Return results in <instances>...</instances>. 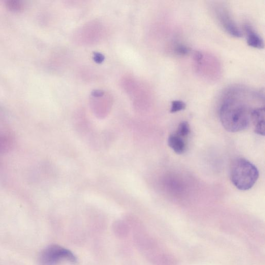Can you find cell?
<instances>
[{
	"instance_id": "6da1fadb",
	"label": "cell",
	"mask_w": 265,
	"mask_h": 265,
	"mask_svg": "<svg viewBox=\"0 0 265 265\" xmlns=\"http://www.w3.org/2000/svg\"><path fill=\"white\" fill-rule=\"evenodd\" d=\"M251 113L245 103L230 96L225 99L220 107V118L227 131L236 133L248 128Z\"/></svg>"
},
{
	"instance_id": "7a4b0ae2",
	"label": "cell",
	"mask_w": 265,
	"mask_h": 265,
	"mask_svg": "<svg viewBox=\"0 0 265 265\" xmlns=\"http://www.w3.org/2000/svg\"><path fill=\"white\" fill-rule=\"evenodd\" d=\"M230 179L238 190L247 191L251 189L259 177L257 168L248 160L239 158L231 164Z\"/></svg>"
},
{
	"instance_id": "3957f363",
	"label": "cell",
	"mask_w": 265,
	"mask_h": 265,
	"mask_svg": "<svg viewBox=\"0 0 265 265\" xmlns=\"http://www.w3.org/2000/svg\"><path fill=\"white\" fill-rule=\"evenodd\" d=\"M39 260L41 265H58L63 261L75 263L77 258L70 250L57 245H52L42 251Z\"/></svg>"
},
{
	"instance_id": "277c9868",
	"label": "cell",
	"mask_w": 265,
	"mask_h": 265,
	"mask_svg": "<svg viewBox=\"0 0 265 265\" xmlns=\"http://www.w3.org/2000/svg\"><path fill=\"white\" fill-rule=\"evenodd\" d=\"M216 16L223 29L230 35L236 37H241L243 33L237 27L230 13L224 8H218L216 10Z\"/></svg>"
},
{
	"instance_id": "5b68a950",
	"label": "cell",
	"mask_w": 265,
	"mask_h": 265,
	"mask_svg": "<svg viewBox=\"0 0 265 265\" xmlns=\"http://www.w3.org/2000/svg\"><path fill=\"white\" fill-rule=\"evenodd\" d=\"M251 120L254 126V132L260 135H264V109L258 108L252 110Z\"/></svg>"
},
{
	"instance_id": "8992f818",
	"label": "cell",
	"mask_w": 265,
	"mask_h": 265,
	"mask_svg": "<svg viewBox=\"0 0 265 265\" xmlns=\"http://www.w3.org/2000/svg\"><path fill=\"white\" fill-rule=\"evenodd\" d=\"M168 146L177 154L182 155L186 150V139L175 133L170 135L168 139Z\"/></svg>"
},
{
	"instance_id": "52a82bcc",
	"label": "cell",
	"mask_w": 265,
	"mask_h": 265,
	"mask_svg": "<svg viewBox=\"0 0 265 265\" xmlns=\"http://www.w3.org/2000/svg\"><path fill=\"white\" fill-rule=\"evenodd\" d=\"M244 29L247 35L248 45L253 48L262 49L264 47V42L262 39L248 24H246L244 25Z\"/></svg>"
},
{
	"instance_id": "ba28073f",
	"label": "cell",
	"mask_w": 265,
	"mask_h": 265,
	"mask_svg": "<svg viewBox=\"0 0 265 265\" xmlns=\"http://www.w3.org/2000/svg\"><path fill=\"white\" fill-rule=\"evenodd\" d=\"M175 133L184 138L187 139L191 133V129L188 123L181 122Z\"/></svg>"
},
{
	"instance_id": "9c48e42d",
	"label": "cell",
	"mask_w": 265,
	"mask_h": 265,
	"mask_svg": "<svg viewBox=\"0 0 265 265\" xmlns=\"http://www.w3.org/2000/svg\"><path fill=\"white\" fill-rule=\"evenodd\" d=\"M186 104L184 102L179 100L173 101L172 102V107L171 109V113H175L185 109Z\"/></svg>"
},
{
	"instance_id": "30bf717a",
	"label": "cell",
	"mask_w": 265,
	"mask_h": 265,
	"mask_svg": "<svg viewBox=\"0 0 265 265\" xmlns=\"http://www.w3.org/2000/svg\"><path fill=\"white\" fill-rule=\"evenodd\" d=\"M175 51L177 54L185 56L189 53L190 50L186 45L177 44L175 46Z\"/></svg>"
},
{
	"instance_id": "8fae6325",
	"label": "cell",
	"mask_w": 265,
	"mask_h": 265,
	"mask_svg": "<svg viewBox=\"0 0 265 265\" xmlns=\"http://www.w3.org/2000/svg\"><path fill=\"white\" fill-rule=\"evenodd\" d=\"M203 58L202 54L200 52H196L194 55V58L198 63H200Z\"/></svg>"
},
{
	"instance_id": "7c38bea8",
	"label": "cell",
	"mask_w": 265,
	"mask_h": 265,
	"mask_svg": "<svg viewBox=\"0 0 265 265\" xmlns=\"http://www.w3.org/2000/svg\"><path fill=\"white\" fill-rule=\"evenodd\" d=\"M9 6L11 9H18L21 7V5L18 4L17 2H11L9 3Z\"/></svg>"
}]
</instances>
